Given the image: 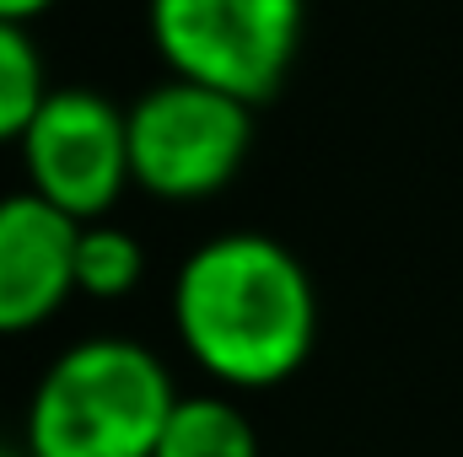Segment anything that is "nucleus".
Returning a JSON list of instances; mask_svg holds the SVG:
<instances>
[{
    "instance_id": "1",
    "label": "nucleus",
    "mask_w": 463,
    "mask_h": 457,
    "mask_svg": "<svg viewBox=\"0 0 463 457\" xmlns=\"http://www.w3.org/2000/svg\"><path fill=\"white\" fill-rule=\"evenodd\" d=\"M173 329L211 382L259 393L297 377L313 355L318 291L286 242L264 231H222L178 264Z\"/></svg>"
},
{
    "instance_id": "6",
    "label": "nucleus",
    "mask_w": 463,
    "mask_h": 457,
    "mask_svg": "<svg viewBox=\"0 0 463 457\" xmlns=\"http://www.w3.org/2000/svg\"><path fill=\"white\" fill-rule=\"evenodd\" d=\"M76 237L81 221L33 189L0 194V334L43 329L76 296Z\"/></svg>"
},
{
    "instance_id": "11",
    "label": "nucleus",
    "mask_w": 463,
    "mask_h": 457,
    "mask_svg": "<svg viewBox=\"0 0 463 457\" xmlns=\"http://www.w3.org/2000/svg\"><path fill=\"white\" fill-rule=\"evenodd\" d=\"M0 457H33L27 447H11V442H0Z\"/></svg>"
},
{
    "instance_id": "8",
    "label": "nucleus",
    "mask_w": 463,
    "mask_h": 457,
    "mask_svg": "<svg viewBox=\"0 0 463 457\" xmlns=\"http://www.w3.org/2000/svg\"><path fill=\"white\" fill-rule=\"evenodd\" d=\"M146 275V253L135 242V231L114 227V221H81L76 237V296L92 302H118L140 285Z\"/></svg>"
},
{
    "instance_id": "7",
    "label": "nucleus",
    "mask_w": 463,
    "mask_h": 457,
    "mask_svg": "<svg viewBox=\"0 0 463 457\" xmlns=\"http://www.w3.org/2000/svg\"><path fill=\"white\" fill-rule=\"evenodd\" d=\"M156 457H259V436L227 393H178L156 436Z\"/></svg>"
},
{
    "instance_id": "5",
    "label": "nucleus",
    "mask_w": 463,
    "mask_h": 457,
    "mask_svg": "<svg viewBox=\"0 0 463 457\" xmlns=\"http://www.w3.org/2000/svg\"><path fill=\"white\" fill-rule=\"evenodd\" d=\"M27 189L71 221H109L129 178V114L92 87H60L22 129Z\"/></svg>"
},
{
    "instance_id": "2",
    "label": "nucleus",
    "mask_w": 463,
    "mask_h": 457,
    "mask_svg": "<svg viewBox=\"0 0 463 457\" xmlns=\"http://www.w3.org/2000/svg\"><path fill=\"white\" fill-rule=\"evenodd\" d=\"M173 404V377L146 344L81 340L38 377L22 447L33 457H156Z\"/></svg>"
},
{
    "instance_id": "4",
    "label": "nucleus",
    "mask_w": 463,
    "mask_h": 457,
    "mask_svg": "<svg viewBox=\"0 0 463 457\" xmlns=\"http://www.w3.org/2000/svg\"><path fill=\"white\" fill-rule=\"evenodd\" d=\"M307 0H146L162 65L242 103L280 92L302 49Z\"/></svg>"
},
{
    "instance_id": "9",
    "label": "nucleus",
    "mask_w": 463,
    "mask_h": 457,
    "mask_svg": "<svg viewBox=\"0 0 463 457\" xmlns=\"http://www.w3.org/2000/svg\"><path fill=\"white\" fill-rule=\"evenodd\" d=\"M49 98L43 54L22 22H0V140H22L38 103Z\"/></svg>"
},
{
    "instance_id": "3",
    "label": "nucleus",
    "mask_w": 463,
    "mask_h": 457,
    "mask_svg": "<svg viewBox=\"0 0 463 457\" xmlns=\"http://www.w3.org/2000/svg\"><path fill=\"white\" fill-rule=\"evenodd\" d=\"M129 178L162 205H194L222 194L248 162L253 103L205 81L167 76L129 108Z\"/></svg>"
},
{
    "instance_id": "10",
    "label": "nucleus",
    "mask_w": 463,
    "mask_h": 457,
    "mask_svg": "<svg viewBox=\"0 0 463 457\" xmlns=\"http://www.w3.org/2000/svg\"><path fill=\"white\" fill-rule=\"evenodd\" d=\"M49 5H54V0H0V22H22V27H27V22L43 16Z\"/></svg>"
}]
</instances>
